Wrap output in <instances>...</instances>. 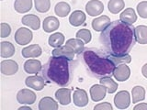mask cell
Segmentation results:
<instances>
[{"instance_id": "24", "label": "cell", "mask_w": 147, "mask_h": 110, "mask_svg": "<svg viewBox=\"0 0 147 110\" xmlns=\"http://www.w3.org/2000/svg\"><path fill=\"white\" fill-rule=\"evenodd\" d=\"M135 40L140 44H147V26L139 25L134 28Z\"/></svg>"}, {"instance_id": "12", "label": "cell", "mask_w": 147, "mask_h": 110, "mask_svg": "<svg viewBox=\"0 0 147 110\" xmlns=\"http://www.w3.org/2000/svg\"><path fill=\"white\" fill-rule=\"evenodd\" d=\"M25 84L28 87L34 89L36 91H41L45 86L44 78L42 76H38V75L27 77Z\"/></svg>"}, {"instance_id": "14", "label": "cell", "mask_w": 147, "mask_h": 110, "mask_svg": "<svg viewBox=\"0 0 147 110\" xmlns=\"http://www.w3.org/2000/svg\"><path fill=\"white\" fill-rule=\"evenodd\" d=\"M75 52L74 50L69 48L68 46L64 45V46H61V47L55 48L53 50V56L55 57H63L67 59L68 61H72L74 60V57H75Z\"/></svg>"}, {"instance_id": "4", "label": "cell", "mask_w": 147, "mask_h": 110, "mask_svg": "<svg viewBox=\"0 0 147 110\" xmlns=\"http://www.w3.org/2000/svg\"><path fill=\"white\" fill-rule=\"evenodd\" d=\"M32 37H33V34L30 30L27 28H20L14 35V39L18 45L23 46L29 44L32 40Z\"/></svg>"}, {"instance_id": "3", "label": "cell", "mask_w": 147, "mask_h": 110, "mask_svg": "<svg viewBox=\"0 0 147 110\" xmlns=\"http://www.w3.org/2000/svg\"><path fill=\"white\" fill-rule=\"evenodd\" d=\"M83 61L86 68L95 77L101 78L112 74L115 63L109 60L106 52H98V50L86 49L83 52Z\"/></svg>"}, {"instance_id": "27", "label": "cell", "mask_w": 147, "mask_h": 110, "mask_svg": "<svg viewBox=\"0 0 147 110\" xmlns=\"http://www.w3.org/2000/svg\"><path fill=\"white\" fill-rule=\"evenodd\" d=\"M14 8L18 13H27L32 8V0H15Z\"/></svg>"}, {"instance_id": "26", "label": "cell", "mask_w": 147, "mask_h": 110, "mask_svg": "<svg viewBox=\"0 0 147 110\" xmlns=\"http://www.w3.org/2000/svg\"><path fill=\"white\" fill-rule=\"evenodd\" d=\"M107 53V56L109 60L115 63V65H118V64H121V63H130L131 62V57L129 53L126 54H112L109 52H106Z\"/></svg>"}, {"instance_id": "9", "label": "cell", "mask_w": 147, "mask_h": 110, "mask_svg": "<svg viewBox=\"0 0 147 110\" xmlns=\"http://www.w3.org/2000/svg\"><path fill=\"white\" fill-rule=\"evenodd\" d=\"M1 72L4 75H14L18 71V63L13 60H4L0 63Z\"/></svg>"}, {"instance_id": "30", "label": "cell", "mask_w": 147, "mask_h": 110, "mask_svg": "<svg viewBox=\"0 0 147 110\" xmlns=\"http://www.w3.org/2000/svg\"><path fill=\"white\" fill-rule=\"evenodd\" d=\"M70 11H71V7L66 2H59L56 4V6L54 7L55 14L61 17H66L70 13Z\"/></svg>"}, {"instance_id": "32", "label": "cell", "mask_w": 147, "mask_h": 110, "mask_svg": "<svg viewBox=\"0 0 147 110\" xmlns=\"http://www.w3.org/2000/svg\"><path fill=\"white\" fill-rule=\"evenodd\" d=\"M125 7V3L123 0H109L108 3L109 11L112 14H118Z\"/></svg>"}, {"instance_id": "38", "label": "cell", "mask_w": 147, "mask_h": 110, "mask_svg": "<svg viewBox=\"0 0 147 110\" xmlns=\"http://www.w3.org/2000/svg\"><path fill=\"white\" fill-rule=\"evenodd\" d=\"M133 109H134V110H138V109H140V110H147V104L146 103L139 104V105H135V107H133Z\"/></svg>"}, {"instance_id": "39", "label": "cell", "mask_w": 147, "mask_h": 110, "mask_svg": "<svg viewBox=\"0 0 147 110\" xmlns=\"http://www.w3.org/2000/svg\"><path fill=\"white\" fill-rule=\"evenodd\" d=\"M142 73L145 78H147V63H145L142 68Z\"/></svg>"}, {"instance_id": "5", "label": "cell", "mask_w": 147, "mask_h": 110, "mask_svg": "<svg viewBox=\"0 0 147 110\" xmlns=\"http://www.w3.org/2000/svg\"><path fill=\"white\" fill-rule=\"evenodd\" d=\"M114 104L119 109H126L131 105V95L128 91H119L114 97Z\"/></svg>"}, {"instance_id": "6", "label": "cell", "mask_w": 147, "mask_h": 110, "mask_svg": "<svg viewBox=\"0 0 147 110\" xmlns=\"http://www.w3.org/2000/svg\"><path fill=\"white\" fill-rule=\"evenodd\" d=\"M112 74L115 79L119 82L127 81L131 76V69L129 66H127L126 63L118 64L114 68Z\"/></svg>"}, {"instance_id": "20", "label": "cell", "mask_w": 147, "mask_h": 110, "mask_svg": "<svg viewBox=\"0 0 147 110\" xmlns=\"http://www.w3.org/2000/svg\"><path fill=\"white\" fill-rule=\"evenodd\" d=\"M22 24H24L28 27H30L31 30H38L40 27V17L33 14H30V15H25L21 19Z\"/></svg>"}, {"instance_id": "23", "label": "cell", "mask_w": 147, "mask_h": 110, "mask_svg": "<svg viewBox=\"0 0 147 110\" xmlns=\"http://www.w3.org/2000/svg\"><path fill=\"white\" fill-rule=\"evenodd\" d=\"M38 107L40 110H57L59 105L54 99L47 96L40 100Z\"/></svg>"}, {"instance_id": "36", "label": "cell", "mask_w": 147, "mask_h": 110, "mask_svg": "<svg viewBox=\"0 0 147 110\" xmlns=\"http://www.w3.org/2000/svg\"><path fill=\"white\" fill-rule=\"evenodd\" d=\"M1 38H7L11 33V27L7 23H1Z\"/></svg>"}, {"instance_id": "13", "label": "cell", "mask_w": 147, "mask_h": 110, "mask_svg": "<svg viewBox=\"0 0 147 110\" xmlns=\"http://www.w3.org/2000/svg\"><path fill=\"white\" fill-rule=\"evenodd\" d=\"M110 18L108 16H100L92 20V28L95 31L102 32L110 25Z\"/></svg>"}, {"instance_id": "33", "label": "cell", "mask_w": 147, "mask_h": 110, "mask_svg": "<svg viewBox=\"0 0 147 110\" xmlns=\"http://www.w3.org/2000/svg\"><path fill=\"white\" fill-rule=\"evenodd\" d=\"M34 3H35V9L38 12L46 13L50 10L51 7L50 0H34Z\"/></svg>"}, {"instance_id": "29", "label": "cell", "mask_w": 147, "mask_h": 110, "mask_svg": "<svg viewBox=\"0 0 147 110\" xmlns=\"http://www.w3.org/2000/svg\"><path fill=\"white\" fill-rule=\"evenodd\" d=\"M64 35L61 32H56V33H53L49 37V40H48V42L49 45L51 47H53V48H58V47H61V46L64 43Z\"/></svg>"}, {"instance_id": "18", "label": "cell", "mask_w": 147, "mask_h": 110, "mask_svg": "<svg viewBox=\"0 0 147 110\" xmlns=\"http://www.w3.org/2000/svg\"><path fill=\"white\" fill-rule=\"evenodd\" d=\"M41 68H42L41 62L36 59L28 60L24 63V71L30 74H37L39 72H40Z\"/></svg>"}, {"instance_id": "7", "label": "cell", "mask_w": 147, "mask_h": 110, "mask_svg": "<svg viewBox=\"0 0 147 110\" xmlns=\"http://www.w3.org/2000/svg\"><path fill=\"white\" fill-rule=\"evenodd\" d=\"M17 100L21 105H32L36 101V94L30 89H21L17 94Z\"/></svg>"}, {"instance_id": "22", "label": "cell", "mask_w": 147, "mask_h": 110, "mask_svg": "<svg viewBox=\"0 0 147 110\" xmlns=\"http://www.w3.org/2000/svg\"><path fill=\"white\" fill-rule=\"evenodd\" d=\"M85 42L80 39H69L68 40H66L65 45L68 46L69 48H71L74 52L76 54H80L81 52H84L85 50Z\"/></svg>"}, {"instance_id": "35", "label": "cell", "mask_w": 147, "mask_h": 110, "mask_svg": "<svg viewBox=\"0 0 147 110\" xmlns=\"http://www.w3.org/2000/svg\"><path fill=\"white\" fill-rule=\"evenodd\" d=\"M137 12L142 18H147V1L140 2L137 5Z\"/></svg>"}, {"instance_id": "19", "label": "cell", "mask_w": 147, "mask_h": 110, "mask_svg": "<svg viewBox=\"0 0 147 110\" xmlns=\"http://www.w3.org/2000/svg\"><path fill=\"white\" fill-rule=\"evenodd\" d=\"M55 98L62 105L71 103V90L69 88H60L55 92Z\"/></svg>"}, {"instance_id": "40", "label": "cell", "mask_w": 147, "mask_h": 110, "mask_svg": "<svg viewBox=\"0 0 147 110\" xmlns=\"http://www.w3.org/2000/svg\"><path fill=\"white\" fill-rule=\"evenodd\" d=\"M23 109H28V110H31V108H30V107H23V105H22L21 107H20V108H18V110H23Z\"/></svg>"}, {"instance_id": "34", "label": "cell", "mask_w": 147, "mask_h": 110, "mask_svg": "<svg viewBox=\"0 0 147 110\" xmlns=\"http://www.w3.org/2000/svg\"><path fill=\"white\" fill-rule=\"evenodd\" d=\"M76 37L77 39H80L82 40L86 44L89 43L91 41V38H92V34L89 30H86V29H82L79 30L76 34Z\"/></svg>"}, {"instance_id": "21", "label": "cell", "mask_w": 147, "mask_h": 110, "mask_svg": "<svg viewBox=\"0 0 147 110\" xmlns=\"http://www.w3.org/2000/svg\"><path fill=\"white\" fill-rule=\"evenodd\" d=\"M86 14L81 10H75L69 17V22L74 27H79L86 21Z\"/></svg>"}, {"instance_id": "8", "label": "cell", "mask_w": 147, "mask_h": 110, "mask_svg": "<svg viewBox=\"0 0 147 110\" xmlns=\"http://www.w3.org/2000/svg\"><path fill=\"white\" fill-rule=\"evenodd\" d=\"M104 10V5L99 0H90L86 5V11L91 17L100 15Z\"/></svg>"}, {"instance_id": "37", "label": "cell", "mask_w": 147, "mask_h": 110, "mask_svg": "<svg viewBox=\"0 0 147 110\" xmlns=\"http://www.w3.org/2000/svg\"><path fill=\"white\" fill-rule=\"evenodd\" d=\"M94 109H105V110H112V105H110L109 102L105 103H100L98 105H96L94 107Z\"/></svg>"}, {"instance_id": "28", "label": "cell", "mask_w": 147, "mask_h": 110, "mask_svg": "<svg viewBox=\"0 0 147 110\" xmlns=\"http://www.w3.org/2000/svg\"><path fill=\"white\" fill-rule=\"evenodd\" d=\"M99 82L101 85H103L109 94H114L115 92L118 90V84L115 82L111 77L109 76H103L99 78Z\"/></svg>"}, {"instance_id": "25", "label": "cell", "mask_w": 147, "mask_h": 110, "mask_svg": "<svg viewBox=\"0 0 147 110\" xmlns=\"http://www.w3.org/2000/svg\"><path fill=\"white\" fill-rule=\"evenodd\" d=\"M0 54L2 58H10L15 54V46L9 41H2L0 43Z\"/></svg>"}, {"instance_id": "15", "label": "cell", "mask_w": 147, "mask_h": 110, "mask_svg": "<svg viewBox=\"0 0 147 110\" xmlns=\"http://www.w3.org/2000/svg\"><path fill=\"white\" fill-rule=\"evenodd\" d=\"M42 50L38 44H32L22 49L21 54L24 58H37L41 55Z\"/></svg>"}, {"instance_id": "17", "label": "cell", "mask_w": 147, "mask_h": 110, "mask_svg": "<svg viewBox=\"0 0 147 110\" xmlns=\"http://www.w3.org/2000/svg\"><path fill=\"white\" fill-rule=\"evenodd\" d=\"M60 27V21L58 20L57 17H47L44 18L43 23H42V28L43 30L47 33H52V32L57 30Z\"/></svg>"}, {"instance_id": "1", "label": "cell", "mask_w": 147, "mask_h": 110, "mask_svg": "<svg viewBox=\"0 0 147 110\" xmlns=\"http://www.w3.org/2000/svg\"><path fill=\"white\" fill-rule=\"evenodd\" d=\"M99 40L109 53H129L136 42L134 28L121 20H115L101 32Z\"/></svg>"}, {"instance_id": "10", "label": "cell", "mask_w": 147, "mask_h": 110, "mask_svg": "<svg viewBox=\"0 0 147 110\" xmlns=\"http://www.w3.org/2000/svg\"><path fill=\"white\" fill-rule=\"evenodd\" d=\"M73 101L76 107H84L88 104V95L84 89L76 88L73 95Z\"/></svg>"}, {"instance_id": "16", "label": "cell", "mask_w": 147, "mask_h": 110, "mask_svg": "<svg viewBox=\"0 0 147 110\" xmlns=\"http://www.w3.org/2000/svg\"><path fill=\"white\" fill-rule=\"evenodd\" d=\"M119 20L128 25L134 24L137 20V15H136L135 10L131 7L126 8L125 10H123L121 13V15H119Z\"/></svg>"}, {"instance_id": "2", "label": "cell", "mask_w": 147, "mask_h": 110, "mask_svg": "<svg viewBox=\"0 0 147 110\" xmlns=\"http://www.w3.org/2000/svg\"><path fill=\"white\" fill-rule=\"evenodd\" d=\"M70 64L63 57L52 56L42 66L40 74L49 82H54L59 86H65L70 82Z\"/></svg>"}, {"instance_id": "11", "label": "cell", "mask_w": 147, "mask_h": 110, "mask_svg": "<svg viewBox=\"0 0 147 110\" xmlns=\"http://www.w3.org/2000/svg\"><path fill=\"white\" fill-rule=\"evenodd\" d=\"M90 96L94 102H99L106 97L107 88L103 85H94L90 88Z\"/></svg>"}, {"instance_id": "31", "label": "cell", "mask_w": 147, "mask_h": 110, "mask_svg": "<svg viewBox=\"0 0 147 110\" xmlns=\"http://www.w3.org/2000/svg\"><path fill=\"white\" fill-rule=\"evenodd\" d=\"M131 95H132V103H134V104L140 102V101L144 100L145 89L140 85L134 86L131 90Z\"/></svg>"}]
</instances>
